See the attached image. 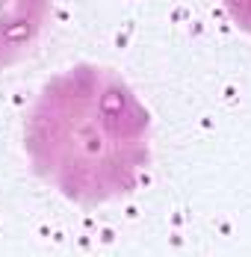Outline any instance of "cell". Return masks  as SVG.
Wrapping results in <instances>:
<instances>
[{"mask_svg": "<svg viewBox=\"0 0 251 257\" xmlns=\"http://www.w3.org/2000/svg\"><path fill=\"white\" fill-rule=\"evenodd\" d=\"M227 9V15L236 21L239 30L251 33V0H222Z\"/></svg>", "mask_w": 251, "mask_h": 257, "instance_id": "cell-3", "label": "cell"}, {"mask_svg": "<svg viewBox=\"0 0 251 257\" xmlns=\"http://www.w3.org/2000/svg\"><path fill=\"white\" fill-rule=\"evenodd\" d=\"M53 12V0H0V71L36 48Z\"/></svg>", "mask_w": 251, "mask_h": 257, "instance_id": "cell-2", "label": "cell"}, {"mask_svg": "<svg viewBox=\"0 0 251 257\" xmlns=\"http://www.w3.org/2000/svg\"><path fill=\"white\" fill-rule=\"evenodd\" d=\"M24 151L33 172L68 201L106 204L139 186L151 112L115 71L83 62L50 77L30 103Z\"/></svg>", "mask_w": 251, "mask_h": 257, "instance_id": "cell-1", "label": "cell"}]
</instances>
